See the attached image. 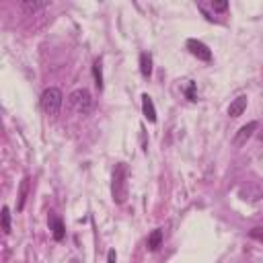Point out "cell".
<instances>
[{
    "mask_svg": "<svg viewBox=\"0 0 263 263\" xmlns=\"http://www.w3.org/2000/svg\"><path fill=\"white\" fill-rule=\"evenodd\" d=\"M111 195L115 203H123L127 197V166L125 162H117L113 171V183H111Z\"/></svg>",
    "mask_w": 263,
    "mask_h": 263,
    "instance_id": "1",
    "label": "cell"
},
{
    "mask_svg": "<svg viewBox=\"0 0 263 263\" xmlns=\"http://www.w3.org/2000/svg\"><path fill=\"white\" fill-rule=\"evenodd\" d=\"M68 103H70V107H72L76 113H80V115H86V113H90V109H92V97H90V92H88L86 88H76V90H72L70 97H68Z\"/></svg>",
    "mask_w": 263,
    "mask_h": 263,
    "instance_id": "2",
    "label": "cell"
},
{
    "mask_svg": "<svg viewBox=\"0 0 263 263\" xmlns=\"http://www.w3.org/2000/svg\"><path fill=\"white\" fill-rule=\"evenodd\" d=\"M62 90L60 88H55V86H49V88H45L43 90V95H41V109L47 113V115H55L58 111H60V107H62Z\"/></svg>",
    "mask_w": 263,
    "mask_h": 263,
    "instance_id": "3",
    "label": "cell"
},
{
    "mask_svg": "<svg viewBox=\"0 0 263 263\" xmlns=\"http://www.w3.org/2000/svg\"><path fill=\"white\" fill-rule=\"evenodd\" d=\"M187 49H189V53L193 58H197L201 62H210L212 60V49L199 39H187Z\"/></svg>",
    "mask_w": 263,
    "mask_h": 263,
    "instance_id": "4",
    "label": "cell"
},
{
    "mask_svg": "<svg viewBox=\"0 0 263 263\" xmlns=\"http://www.w3.org/2000/svg\"><path fill=\"white\" fill-rule=\"evenodd\" d=\"M257 127H259V123H257V121H249L247 125H242V127L236 132V136H234L232 144H234V146H242V144L253 136V132H255Z\"/></svg>",
    "mask_w": 263,
    "mask_h": 263,
    "instance_id": "5",
    "label": "cell"
},
{
    "mask_svg": "<svg viewBox=\"0 0 263 263\" xmlns=\"http://www.w3.org/2000/svg\"><path fill=\"white\" fill-rule=\"evenodd\" d=\"M142 111H144V117H146L150 123L156 121V109H154V103H152V99H150L146 92L142 95Z\"/></svg>",
    "mask_w": 263,
    "mask_h": 263,
    "instance_id": "6",
    "label": "cell"
},
{
    "mask_svg": "<svg viewBox=\"0 0 263 263\" xmlns=\"http://www.w3.org/2000/svg\"><path fill=\"white\" fill-rule=\"evenodd\" d=\"M49 230H51V234H53L55 240H62L64 234H66L64 224H62V220H60L55 214H49Z\"/></svg>",
    "mask_w": 263,
    "mask_h": 263,
    "instance_id": "7",
    "label": "cell"
},
{
    "mask_svg": "<svg viewBox=\"0 0 263 263\" xmlns=\"http://www.w3.org/2000/svg\"><path fill=\"white\" fill-rule=\"evenodd\" d=\"M245 109H247V97L240 95V97H236V99L230 103V107H228V115H230V117H238V115H242Z\"/></svg>",
    "mask_w": 263,
    "mask_h": 263,
    "instance_id": "8",
    "label": "cell"
},
{
    "mask_svg": "<svg viewBox=\"0 0 263 263\" xmlns=\"http://www.w3.org/2000/svg\"><path fill=\"white\" fill-rule=\"evenodd\" d=\"M160 242H162V228H154V230L148 234L146 247H148V251H158Z\"/></svg>",
    "mask_w": 263,
    "mask_h": 263,
    "instance_id": "9",
    "label": "cell"
},
{
    "mask_svg": "<svg viewBox=\"0 0 263 263\" xmlns=\"http://www.w3.org/2000/svg\"><path fill=\"white\" fill-rule=\"evenodd\" d=\"M140 72L144 78H150V74H152V55L146 51L140 53Z\"/></svg>",
    "mask_w": 263,
    "mask_h": 263,
    "instance_id": "10",
    "label": "cell"
},
{
    "mask_svg": "<svg viewBox=\"0 0 263 263\" xmlns=\"http://www.w3.org/2000/svg\"><path fill=\"white\" fill-rule=\"evenodd\" d=\"M92 76H95L97 88L103 90V66H101V60H95V64H92Z\"/></svg>",
    "mask_w": 263,
    "mask_h": 263,
    "instance_id": "11",
    "label": "cell"
},
{
    "mask_svg": "<svg viewBox=\"0 0 263 263\" xmlns=\"http://www.w3.org/2000/svg\"><path fill=\"white\" fill-rule=\"evenodd\" d=\"M2 230H4V234H8L10 232V212H8V205H2Z\"/></svg>",
    "mask_w": 263,
    "mask_h": 263,
    "instance_id": "12",
    "label": "cell"
},
{
    "mask_svg": "<svg viewBox=\"0 0 263 263\" xmlns=\"http://www.w3.org/2000/svg\"><path fill=\"white\" fill-rule=\"evenodd\" d=\"M27 187H29V179L25 177L23 179V183H21V195H18V210H23V205H25V197H27Z\"/></svg>",
    "mask_w": 263,
    "mask_h": 263,
    "instance_id": "13",
    "label": "cell"
},
{
    "mask_svg": "<svg viewBox=\"0 0 263 263\" xmlns=\"http://www.w3.org/2000/svg\"><path fill=\"white\" fill-rule=\"evenodd\" d=\"M21 6H23L25 10H33V12H35V10H39V8H45L47 2H23Z\"/></svg>",
    "mask_w": 263,
    "mask_h": 263,
    "instance_id": "14",
    "label": "cell"
},
{
    "mask_svg": "<svg viewBox=\"0 0 263 263\" xmlns=\"http://www.w3.org/2000/svg\"><path fill=\"white\" fill-rule=\"evenodd\" d=\"M212 8H214L216 12H224V10L228 8V2H212Z\"/></svg>",
    "mask_w": 263,
    "mask_h": 263,
    "instance_id": "15",
    "label": "cell"
},
{
    "mask_svg": "<svg viewBox=\"0 0 263 263\" xmlns=\"http://www.w3.org/2000/svg\"><path fill=\"white\" fill-rule=\"evenodd\" d=\"M251 236L263 242V226H259V228H253V230H251Z\"/></svg>",
    "mask_w": 263,
    "mask_h": 263,
    "instance_id": "16",
    "label": "cell"
},
{
    "mask_svg": "<svg viewBox=\"0 0 263 263\" xmlns=\"http://www.w3.org/2000/svg\"><path fill=\"white\" fill-rule=\"evenodd\" d=\"M187 97H189V101H197V97H195V84L193 82H189V86H187Z\"/></svg>",
    "mask_w": 263,
    "mask_h": 263,
    "instance_id": "17",
    "label": "cell"
},
{
    "mask_svg": "<svg viewBox=\"0 0 263 263\" xmlns=\"http://www.w3.org/2000/svg\"><path fill=\"white\" fill-rule=\"evenodd\" d=\"M115 259H117V255H115V251L111 249V251L107 253V263H115Z\"/></svg>",
    "mask_w": 263,
    "mask_h": 263,
    "instance_id": "18",
    "label": "cell"
},
{
    "mask_svg": "<svg viewBox=\"0 0 263 263\" xmlns=\"http://www.w3.org/2000/svg\"><path fill=\"white\" fill-rule=\"evenodd\" d=\"M259 140H263V129H261V132H259Z\"/></svg>",
    "mask_w": 263,
    "mask_h": 263,
    "instance_id": "19",
    "label": "cell"
}]
</instances>
